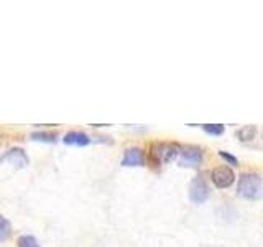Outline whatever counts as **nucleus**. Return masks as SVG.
Wrapping results in <instances>:
<instances>
[{
    "instance_id": "1",
    "label": "nucleus",
    "mask_w": 263,
    "mask_h": 247,
    "mask_svg": "<svg viewBox=\"0 0 263 247\" xmlns=\"http://www.w3.org/2000/svg\"><path fill=\"white\" fill-rule=\"evenodd\" d=\"M263 193V180L258 173L247 171L242 173L238 178L237 195L245 198V200H258Z\"/></svg>"
},
{
    "instance_id": "2",
    "label": "nucleus",
    "mask_w": 263,
    "mask_h": 247,
    "mask_svg": "<svg viewBox=\"0 0 263 247\" xmlns=\"http://www.w3.org/2000/svg\"><path fill=\"white\" fill-rule=\"evenodd\" d=\"M181 153V147L173 142H153L150 147V160L155 165H164Z\"/></svg>"
},
{
    "instance_id": "3",
    "label": "nucleus",
    "mask_w": 263,
    "mask_h": 247,
    "mask_svg": "<svg viewBox=\"0 0 263 247\" xmlns=\"http://www.w3.org/2000/svg\"><path fill=\"white\" fill-rule=\"evenodd\" d=\"M204 160V153L199 147H194V145H189L181 148V153H179V158L178 163L181 167L184 168H197Z\"/></svg>"
},
{
    "instance_id": "4",
    "label": "nucleus",
    "mask_w": 263,
    "mask_h": 247,
    "mask_svg": "<svg viewBox=\"0 0 263 247\" xmlns=\"http://www.w3.org/2000/svg\"><path fill=\"white\" fill-rule=\"evenodd\" d=\"M4 163H10L15 168H27L30 160L23 148L13 147V148H8V150L0 156V165H4Z\"/></svg>"
},
{
    "instance_id": "5",
    "label": "nucleus",
    "mask_w": 263,
    "mask_h": 247,
    "mask_svg": "<svg viewBox=\"0 0 263 247\" xmlns=\"http://www.w3.org/2000/svg\"><path fill=\"white\" fill-rule=\"evenodd\" d=\"M209 198V186L204 177H196L189 186V200L194 204H202Z\"/></svg>"
},
{
    "instance_id": "6",
    "label": "nucleus",
    "mask_w": 263,
    "mask_h": 247,
    "mask_svg": "<svg viewBox=\"0 0 263 247\" xmlns=\"http://www.w3.org/2000/svg\"><path fill=\"white\" fill-rule=\"evenodd\" d=\"M211 178H212V183L216 185L217 188L224 189V188H229L234 185L235 181V173L230 167H226V165H222V167H217L214 168L212 173H211Z\"/></svg>"
},
{
    "instance_id": "7",
    "label": "nucleus",
    "mask_w": 263,
    "mask_h": 247,
    "mask_svg": "<svg viewBox=\"0 0 263 247\" xmlns=\"http://www.w3.org/2000/svg\"><path fill=\"white\" fill-rule=\"evenodd\" d=\"M146 158L145 152L140 147H130L123 153V158L120 162L122 167H145Z\"/></svg>"
},
{
    "instance_id": "8",
    "label": "nucleus",
    "mask_w": 263,
    "mask_h": 247,
    "mask_svg": "<svg viewBox=\"0 0 263 247\" xmlns=\"http://www.w3.org/2000/svg\"><path fill=\"white\" fill-rule=\"evenodd\" d=\"M63 142L66 145H72V147H86L90 144V137L84 132H79V130H71L68 134L64 135Z\"/></svg>"
},
{
    "instance_id": "9",
    "label": "nucleus",
    "mask_w": 263,
    "mask_h": 247,
    "mask_svg": "<svg viewBox=\"0 0 263 247\" xmlns=\"http://www.w3.org/2000/svg\"><path fill=\"white\" fill-rule=\"evenodd\" d=\"M255 134H257V127L255 126H243L240 130H237V137L242 142H250V140L255 138Z\"/></svg>"
},
{
    "instance_id": "10",
    "label": "nucleus",
    "mask_w": 263,
    "mask_h": 247,
    "mask_svg": "<svg viewBox=\"0 0 263 247\" xmlns=\"http://www.w3.org/2000/svg\"><path fill=\"white\" fill-rule=\"evenodd\" d=\"M12 234V224L4 214H0V242H5Z\"/></svg>"
},
{
    "instance_id": "11",
    "label": "nucleus",
    "mask_w": 263,
    "mask_h": 247,
    "mask_svg": "<svg viewBox=\"0 0 263 247\" xmlns=\"http://www.w3.org/2000/svg\"><path fill=\"white\" fill-rule=\"evenodd\" d=\"M58 138V134L56 132H35V134H31V140H36V142H48V144H53L56 142Z\"/></svg>"
},
{
    "instance_id": "12",
    "label": "nucleus",
    "mask_w": 263,
    "mask_h": 247,
    "mask_svg": "<svg viewBox=\"0 0 263 247\" xmlns=\"http://www.w3.org/2000/svg\"><path fill=\"white\" fill-rule=\"evenodd\" d=\"M16 247H41L33 236H20L16 239Z\"/></svg>"
},
{
    "instance_id": "13",
    "label": "nucleus",
    "mask_w": 263,
    "mask_h": 247,
    "mask_svg": "<svg viewBox=\"0 0 263 247\" xmlns=\"http://www.w3.org/2000/svg\"><path fill=\"white\" fill-rule=\"evenodd\" d=\"M202 130L209 135H222L224 134V126L222 123H204Z\"/></svg>"
},
{
    "instance_id": "14",
    "label": "nucleus",
    "mask_w": 263,
    "mask_h": 247,
    "mask_svg": "<svg viewBox=\"0 0 263 247\" xmlns=\"http://www.w3.org/2000/svg\"><path fill=\"white\" fill-rule=\"evenodd\" d=\"M219 155H220V158H224L229 165H234V167H235V165L238 163V160L235 158L234 155H230V153H227V152H224V150H220Z\"/></svg>"
}]
</instances>
